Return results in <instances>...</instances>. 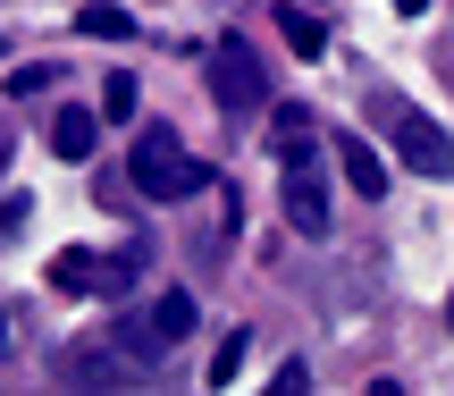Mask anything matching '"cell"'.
<instances>
[{
    "label": "cell",
    "mask_w": 454,
    "mask_h": 396,
    "mask_svg": "<svg viewBox=\"0 0 454 396\" xmlns=\"http://www.w3.org/2000/svg\"><path fill=\"white\" fill-rule=\"evenodd\" d=\"M446 329H454V296H446Z\"/></svg>",
    "instance_id": "17"
},
{
    "label": "cell",
    "mask_w": 454,
    "mask_h": 396,
    "mask_svg": "<svg viewBox=\"0 0 454 396\" xmlns=\"http://www.w3.org/2000/svg\"><path fill=\"white\" fill-rule=\"evenodd\" d=\"M135 110H144V76H127V67L101 76V118H135Z\"/></svg>",
    "instance_id": "13"
},
{
    "label": "cell",
    "mask_w": 454,
    "mask_h": 396,
    "mask_svg": "<svg viewBox=\"0 0 454 396\" xmlns=\"http://www.w3.org/2000/svg\"><path fill=\"white\" fill-rule=\"evenodd\" d=\"M379 118H387V135H395V161L412 169V178H454V135L446 127H429L412 101H395V93H379Z\"/></svg>",
    "instance_id": "3"
},
{
    "label": "cell",
    "mask_w": 454,
    "mask_h": 396,
    "mask_svg": "<svg viewBox=\"0 0 454 396\" xmlns=\"http://www.w3.org/2000/svg\"><path fill=\"white\" fill-rule=\"evenodd\" d=\"M278 34H286L294 59H320V51H328V26H320L311 9H278Z\"/></svg>",
    "instance_id": "9"
},
{
    "label": "cell",
    "mask_w": 454,
    "mask_h": 396,
    "mask_svg": "<svg viewBox=\"0 0 454 396\" xmlns=\"http://www.w3.org/2000/svg\"><path fill=\"white\" fill-rule=\"evenodd\" d=\"M93 144H101V110L67 101V110L51 118V152H59V161H93Z\"/></svg>",
    "instance_id": "6"
},
{
    "label": "cell",
    "mask_w": 454,
    "mask_h": 396,
    "mask_svg": "<svg viewBox=\"0 0 454 396\" xmlns=\"http://www.w3.org/2000/svg\"><path fill=\"white\" fill-rule=\"evenodd\" d=\"M76 26H84V34H101V43H127V34H135V17L118 9V0H84V9H76Z\"/></svg>",
    "instance_id": "11"
},
{
    "label": "cell",
    "mask_w": 454,
    "mask_h": 396,
    "mask_svg": "<svg viewBox=\"0 0 454 396\" xmlns=\"http://www.w3.org/2000/svg\"><path fill=\"white\" fill-rule=\"evenodd\" d=\"M17 219H34V202H26V194H9V202H0V245L17 236Z\"/></svg>",
    "instance_id": "15"
},
{
    "label": "cell",
    "mask_w": 454,
    "mask_h": 396,
    "mask_svg": "<svg viewBox=\"0 0 454 396\" xmlns=\"http://www.w3.org/2000/svg\"><path fill=\"white\" fill-rule=\"evenodd\" d=\"M152 321H160V337L177 346V337L194 329V296H185V287H160V296H152Z\"/></svg>",
    "instance_id": "12"
},
{
    "label": "cell",
    "mask_w": 454,
    "mask_h": 396,
    "mask_svg": "<svg viewBox=\"0 0 454 396\" xmlns=\"http://www.w3.org/2000/svg\"><path fill=\"white\" fill-rule=\"evenodd\" d=\"M43 279L59 287V296H93V253H76V245H67V253H51V270H43Z\"/></svg>",
    "instance_id": "10"
},
{
    "label": "cell",
    "mask_w": 454,
    "mask_h": 396,
    "mask_svg": "<svg viewBox=\"0 0 454 396\" xmlns=\"http://www.w3.org/2000/svg\"><path fill=\"white\" fill-rule=\"evenodd\" d=\"M127 178H135V194H152V202L211 194V161L177 152V135H168V127H144V135H135V152H127Z\"/></svg>",
    "instance_id": "1"
},
{
    "label": "cell",
    "mask_w": 454,
    "mask_h": 396,
    "mask_svg": "<svg viewBox=\"0 0 454 396\" xmlns=\"http://www.w3.org/2000/svg\"><path fill=\"white\" fill-rule=\"evenodd\" d=\"M135 279H144V253H135V245H127V253H93V296H110V304H118Z\"/></svg>",
    "instance_id": "8"
},
{
    "label": "cell",
    "mask_w": 454,
    "mask_h": 396,
    "mask_svg": "<svg viewBox=\"0 0 454 396\" xmlns=\"http://www.w3.org/2000/svg\"><path fill=\"white\" fill-rule=\"evenodd\" d=\"M110 346H118V363H127V371H160L168 337H160V321H152V313H118Z\"/></svg>",
    "instance_id": "4"
},
{
    "label": "cell",
    "mask_w": 454,
    "mask_h": 396,
    "mask_svg": "<svg viewBox=\"0 0 454 396\" xmlns=\"http://www.w3.org/2000/svg\"><path fill=\"white\" fill-rule=\"evenodd\" d=\"M395 9H404V17H421V9H429V0H395Z\"/></svg>",
    "instance_id": "16"
},
{
    "label": "cell",
    "mask_w": 454,
    "mask_h": 396,
    "mask_svg": "<svg viewBox=\"0 0 454 396\" xmlns=\"http://www.w3.org/2000/svg\"><path fill=\"white\" fill-rule=\"evenodd\" d=\"M59 380L67 388H118V380H127V363H118V346L101 337V346H67L59 354Z\"/></svg>",
    "instance_id": "5"
},
{
    "label": "cell",
    "mask_w": 454,
    "mask_h": 396,
    "mask_svg": "<svg viewBox=\"0 0 454 396\" xmlns=\"http://www.w3.org/2000/svg\"><path fill=\"white\" fill-rule=\"evenodd\" d=\"M211 101H219V118H261L270 110V67H261V51L244 34H227L211 51Z\"/></svg>",
    "instance_id": "2"
},
{
    "label": "cell",
    "mask_w": 454,
    "mask_h": 396,
    "mask_svg": "<svg viewBox=\"0 0 454 396\" xmlns=\"http://www.w3.org/2000/svg\"><path fill=\"white\" fill-rule=\"evenodd\" d=\"M236 371H244V329H227V346L211 354V388H227Z\"/></svg>",
    "instance_id": "14"
},
{
    "label": "cell",
    "mask_w": 454,
    "mask_h": 396,
    "mask_svg": "<svg viewBox=\"0 0 454 396\" xmlns=\"http://www.w3.org/2000/svg\"><path fill=\"white\" fill-rule=\"evenodd\" d=\"M345 186H354L362 202H379V194H387V161H379V152L362 144V135L345 144Z\"/></svg>",
    "instance_id": "7"
}]
</instances>
